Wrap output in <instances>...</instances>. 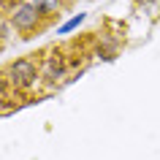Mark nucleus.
<instances>
[{
	"instance_id": "nucleus-1",
	"label": "nucleus",
	"mask_w": 160,
	"mask_h": 160,
	"mask_svg": "<svg viewBox=\"0 0 160 160\" xmlns=\"http://www.w3.org/2000/svg\"><path fill=\"white\" fill-rule=\"evenodd\" d=\"M3 73H6V79H8V87L14 90V92H33L35 87L41 84V62L30 54V57H17L14 62H8V65L3 68Z\"/></svg>"
},
{
	"instance_id": "nucleus-2",
	"label": "nucleus",
	"mask_w": 160,
	"mask_h": 160,
	"mask_svg": "<svg viewBox=\"0 0 160 160\" xmlns=\"http://www.w3.org/2000/svg\"><path fill=\"white\" fill-rule=\"evenodd\" d=\"M6 22L19 35H33L46 25V19L33 8L30 0H8L6 3Z\"/></svg>"
},
{
	"instance_id": "nucleus-3",
	"label": "nucleus",
	"mask_w": 160,
	"mask_h": 160,
	"mask_svg": "<svg viewBox=\"0 0 160 160\" xmlns=\"http://www.w3.org/2000/svg\"><path fill=\"white\" fill-rule=\"evenodd\" d=\"M38 62H41V82L46 87H57V84H62V82L68 79L71 62L65 60V54H62L60 49H49Z\"/></svg>"
},
{
	"instance_id": "nucleus-4",
	"label": "nucleus",
	"mask_w": 160,
	"mask_h": 160,
	"mask_svg": "<svg viewBox=\"0 0 160 160\" xmlns=\"http://www.w3.org/2000/svg\"><path fill=\"white\" fill-rule=\"evenodd\" d=\"M33 3V8L41 14L46 22L54 17H60V11H62V6H65V0H30Z\"/></svg>"
},
{
	"instance_id": "nucleus-5",
	"label": "nucleus",
	"mask_w": 160,
	"mask_h": 160,
	"mask_svg": "<svg viewBox=\"0 0 160 160\" xmlns=\"http://www.w3.org/2000/svg\"><path fill=\"white\" fill-rule=\"evenodd\" d=\"M82 22H84V14H76V17H71L65 25L60 27V35H65V33H71V30H76V27L82 25Z\"/></svg>"
},
{
	"instance_id": "nucleus-6",
	"label": "nucleus",
	"mask_w": 160,
	"mask_h": 160,
	"mask_svg": "<svg viewBox=\"0 0 160 160\" xmlns=\"http://www.w3.org/2000/svg\"><path fill=\"white\" fill-rule=\"evenodd\" d=\"M8 90H11V87H8V79H6V73L0 71V101L6 98V92H8Z\"/></svg>"
},
{
	"instance_id": "nucleus-7",
	"label": "nucleus",
	"mask_w": 160,
	"mask_h": 160,
	"mask_svg": "<svg viewBox=\"0 0 160 160\" xmlns=\"http://www.w3.org/2000/svg\"><path fill=\"white\" fill-rule=\"evenodd\" d=\"M6 25V8H3V6H0V27Z\"/></svg>"
}]
</instances>
